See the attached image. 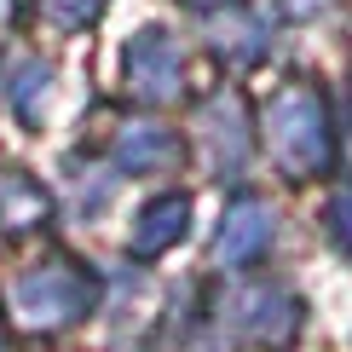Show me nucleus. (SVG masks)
I'll list each match as a JSON object with an SVG mask.
<instances>
[{
    "label": "nucleus",
    "instance_id": "f257e3e1",
    "mask_svg": "<svg viewBox=\"0 0 352 352\" xmlns=\"http://www.w3.org/2000/svg\"><path fill=\"white\" fill-rule=\"evenodd\" d=\"M266 144L289 179H318L335 168V122L312 81H289L266 104Z\"/></svg>",
    "mask_w": 352,
    "mask_h": 352
},
{
    "label": "nucleus",
    "instance_id": "f8f14e48",
    "mask_svg": "<svg viewBox=\"0 0 352 352\" xmlns=\"http://www.w3.org/2000/svg\"><path fill=\"white\" fill-rule=\"evenodd\" d=\"M324 226H329V237L341 254H352V185H341L329 197V214H324Z\"/></svg>",
    "mask_w": 352,
    "mask_h": 352
},
{
    "label": "nucleus",
    "instance_id": "f03ea898",
    "mask_svg": "<svg viewBox=\"0 0 352 352\" xmlns=\"http://www.w3.org/2000/svg\"><path fill=\"white\" fill-rule=\"evenodd\" d=\"M93 295H98V283L87 266H76V260H41V266H23L6 283V312L18 329L58 335L93 312Z\"/></svg>",
    "mask_w": 352,
    "mask_h": 352
},
{
    "label": "nucleus",
    "instance_id": "1a4fd4ad",
    "mask_svg": "<svg viewBox=\"0 0 352 352\" xmlns=\"http://www.w3.org/2000/svg\"><path fill=\"white\" fill-rule=\"evenodd\" d=\"M52 93V69L41 64V58H18V64L6 69V98L18 104L23 122H41V104H47Z\"/></svg>",
    "mask_w": 352,
    "mask_h": 352
},
{
    "label": "nucleus",
    "instance_id": "39448f33",
    "mask_svg": "<svg viewBox=\"0 0 352 352\" xmlns=\"http://www.w3.org/2000/svg\"><path fill=\"white\" fill-rule=\"evenodd\" d=\"M272 237H277V214L260 197H237L214 231V260L219 266H254L272 248Z\"/></svg>",
    "mask_w": 352,
    "mask_h": 352
},
{
    "label": "nucleus",
    "instance_id": "20e7f679",
    "mask_svg": "<svg viewBox=\"0 0 352 352\" xmlns=\"http://www.w3.org/2000/svg\"><path fill=\"white\" fill-rule=\"evenodd\" d=\"M231 329L248 335L254 346H289L295 329H300V300L289 295V289H272V283L243 289V295L231 300Z\"/></svg>",
    "mask_w": 352,
    "mask_h": 352
},
{
    "label": "nucleus",
    "instance_id": "0eeeda50",
    "mask_svg": "<svg viewBox=\"0 0 352 352\" xmlns=\"http://www.w3.org/2000/svg\"><path fill=\"white\" fill-rule=\"evenodd\" d=\"M110 156H116L122 173H162V168L179 162V139H173L162 122H127L122 133H116Z\"/></svg>",
    "mask_w": 352,
    "mask_h": 352
},
{
    "label": "nucleus",
    "instance_id": "9b49d317",
    "mask_svg": "<svg viewBox=\"0 0 352 352\" xmlns=\"http://www.w3.org/2000/svg\"><path fill=\"white\" fill-rule=\"evenodd\" d=\"M35 12L52 29H87L98 12H104V0H35Z\"/></svg>",
    "mask_w": 352,
    "mask_h": 352
},
{
    "label": "nucleus",
    "instance_id": "9d476101",
    "mask_svg": "<svg viewBox=\"0 0 352 352\" xmlns=\"http://www.w3.org/2000/svg\"><path fill=\"white\" fill-rule=\"evenodd\" d=\"M47 214H52V202H47V190H41L35 179H6L0 185V226L6 231H29Z\"/></svg>",
    "mask_w": 352,
    "mask_h": 352
},
{
    "label": "nucleus",
    "instance_id": "6e6552de",
    "mask_svg": "<svg viewBox=\"0 0 352 352\" xmlns=\"http://www.w3.org/2000/svg\"><path fill=\"white\" fill-rule=\"evenodd\" d=\"M185 231H190V197L185 190H168V197H156V202L139 208V219H133V254L156 260V254H168Z\"/></svg>",
    "mask_w": 352,
    "mask_h": 352
},
{
    "label": "nucleus",
    "instance_id": "7ed1b4c3",
    "mask_svg": "<svg viewBox=\"0 0 352 352\" xmlns=\"http://www.w3.org/2000/svg\"><path fill=\"white\" fill-rule=\"evenodd\" d=\"M127 93L139 104H173L185 93V52L168 29H139L127 41Z\"/></svg>",
    "mask_w": 352,
    "mask_h": 352
},
{
    "label": "nucleus",
    "instance_id": "423d86ee",
    "mask_svg": "<svg viewBox=\"0 0 352 352\" xmlns=\"http://www.w3.org/2000/svg\"><path fill=\"white\" fill-rule=\"evenodd\" d=\"M197 133H202V151H208L214 173H243V162H248V127H243V104L237 98H214V104L202 110Z\"/></svg>",
    "mask_w": 352,
    "mask_h": 352
}]
</instances>
